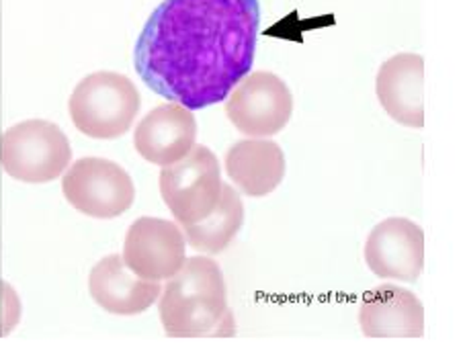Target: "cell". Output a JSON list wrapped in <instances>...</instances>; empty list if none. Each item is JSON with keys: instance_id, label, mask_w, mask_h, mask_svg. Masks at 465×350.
<instances>
[{"instance_id": "8", "label": "cell", "mask_w": 465, "mask_h": 350, "mask_svg": "<svg viewBox=\"0 0 465 350\" xmlns=\"http://www.w3.org/2000/svg\"><path fill=\"white\" fill-rule=\"evenodd\" d=\"M187 260V240L174 221L160 218L135 219L125 234L124 262L134 275L150 281H168Z\"/></svg>"}, {"instance_id": "3", "label": "cell", "mask_w": 465, "mask_h": 350, "mask_svg": "<svg viewBox=\"0 0 465 350\" xmlns=\"http://www.w3.org/2000/svg\"><path fill=\"white\" fill-rule=\"evenodd\" d=\"M142 97L130 78L109 70L83 78L72 92L68 111L80 133L93 140H117L132 130Z\"/></svg>"}, {"instance_id": "14", "label": "cell", "mask_w": 465, "mask_h": 350, "mask_svg": "<svg viewBox=\"0 0 465 350\" xmlns=\"http://www.w3.org/2000/svg\"><path fill=\"white\" fill-rule=\"evenodd\" d=\"M226 172L244 195L264 197L283 182V150L271 140H242L228 150Z\"/></svg>"}, {"instance_id": "11", "label": "cell", "mask_w": 465, "mask_h": 350, "mask_svg": "<svg viewBox=\"0 0 465 350\" xmlns=\"http://www.w3.org/2000/svg\"><path fill=\"white\" fill-rule=\"evenodd\" d=\"M359 324L367 338H420L424 307L412 291L383 283L363 296Z\"/></svg>"}, {"instance_id": "5", "label": "cell", "mask_w": 465, "mask_h": 350, "mask_svg": "<svg viewBox=\"0 0 465 350\" xmlns=\"http://www.w3.org/2000/svg\"><path fill=\"white\" fill-rule=\"evenodd\" d=\"M160 195L181 226L197 224L215 209L222 197V170L207 146H193L183 160L163 166Z\"/></svg>"}, {"instance_id": "1", "label": "cell", "mask_w": 465, "mask_h": 350, "mask_svg": "<svg viewBox=\"0 0 465 350\" xmlns=\"http://www.w3.org/2000/svg\"><path fill=\"white\" fill-rule=\"evenodd\" d=\"M259 25V0H164L135 42V73L171 102L218 105L251 73Z\"/></svg>"}, {"instance_id": "6", "label": "cell", "mask_w": 465, "mask_h": 350, "mask_svg": "<svg viewBox=\"0 0 465 350\" xmlns=\"http://www.w3.org/2000/svg\"><path fill=\"white\" fill-rule=\"evenodd\" d=\"M66 201L83 216L115 219L132 209L135 185L124 166L105 158H80L62 180Z\"/></svg>"}, {"instance_id": "12", "label": "cell", "mask_w": 465, "mask_h": 350, "mask_svg": "<svg viewBox=\"0 0 465 350\" xmlns=\"http://www.w3.org/2000/svg\"><path fill=\"white\" fill-rule=\"evenodd\" d=\"M88 291L94 304L115 316H138L156 304L163 293L160 281L134 275L124 257L109 254L93 267Z\"/></svg>"}, {"instance_id": "10", "label": "cell", "mask_w": 465, "mask_h": 350, "mask_svg": "<svg viewBox=\"0 0 465 350\" xmlns=\"http://www.w3.org/2000/svg\"><path fill=\"white\" fill-rule=\"evenodd\" d=\"M197 141V119L179 102L152 109L135 127L134 146L138 154L156 166L183 160Z\"/></svg>"}, {"instance_id": "9", "label": "cell", "mask_w": 465, "mask_h": 350, "mask_svg": "<svg viewBox=\"0 0 465 350\" xmlns=\"http://www.w3.org/2000/svg\"><path fill=\"white\" fill-rule=\"evenodd\" d=\"M365 262L380 278L412 283L424 268V232L406 218H388L365 242Z\"/></svg>"}, {"instance_id": "4", "label": "cell", "mask_w": 465, "mask_h": 350, "mask_svg": "<svg viewBox=\"0 0 465 350\" xmlns=\"http://www.w3.org/2000/svg\"><path fill=\"white\" fill-rule=\"evenodd\" d=\"M0 160L5 172L15 180L44 185L66 172L72 148L66 133L55 123L27 119L5 131Z\"/></svg>"}, {"instance_id": "13", "label": "cell", "mask_w": 465, "mask_h": 350, "mask_svg": "<svg viewBox=\"0 0 465 350\" xmlns=\"http://www.w3.org/2000/svg\"><path fill=\"white\" fill-rule=\"evenodd\" d=\"M375 92L386 113L406 127L424 125V60L419 53H398L381 63Z\"/></svg>"}, {"instance_id": "2", "label": "cell", "mask_w": 465, "mask_h": 350, "mask_svg": "<svg viewBox=\"0 0 465 350\" xmlns=\"http://www.w3.org/2000/svg\"><path fill=\"white\" fill-rule=\"evenodd\" d=\"M158 299L160 322L168 338H232L236 334L226 281L220 265L212 258L184 260Z\"/></svg>"}, {"instance_id": "7", "label": "cell", "mask_w": 465, "mask_h": 350, "mask_svg": "<svg viewBox=\"0 0 465 350\" xmlns=\"http://www.w3.org/2000/svg\"><path fill=\"white\" fill-rule=\"evenodd\" d=\"M226 115L248 138H269L283 130L293 115V94L283 78L252 73L226 99Z\"/></svg>"}, {"instance_id": "15", "label": "cell", "mask_w": 465, "mask_h": 350, "mask_svg": "<svg viewBox=\"0 0 465 350\" xmlns=\"http://www.w3.org/2000/svg\"><path fill=\"white\" fill-rule=\"evenodd\" d=\"M244 224V205L238 190L223 182L222 197L215 209L197 224L183 226L184 240L191 248L203 254H220L234 240Z\"/></svg>"}]
</instances>
